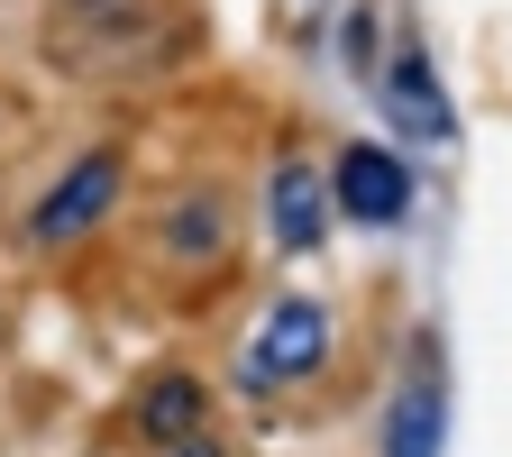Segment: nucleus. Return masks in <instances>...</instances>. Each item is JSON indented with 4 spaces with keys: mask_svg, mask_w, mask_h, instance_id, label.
Wrapping results in <instances>:
<instances>
[{
    "mask_svg": "<svg viewBox=\"0 0 512 457\" xmlns=\"http://www.w3.org/2000/svg\"><path fill=\"white\" fill-rule=\"evenodd\" d=\"M330 348H339V311L320 302V293H275L266 311H256V330L238 339V366H229V384L247 403H275V394H302V384L330 366Z\"/></svg>",
    "mask_w": 512,
    "mask_h": 457,
    "instance_id": "obj_1",
    "label": "nucleus"
},
{
    "mask_svg": "<svg viewBox=\"0 0 512 457\" xmlns=\"http://www.w3.org/2000/svg\"><path fill=\"white\" fill-rule=\"evenodd\" d=\"M119 202H128V147H83V156L28 202L19 247H28V256H74L83 238H101V229L119 220Z\"/></svg>",
    "mask_w": 512,
    "mask_h": 457,
    "instance_id": "obj_2",
    "label": "nucleus"
},
{
    "mask_svg": "<svg viewBox=\"0 0 512 457\" xmlns=\"http://www.w3.org/2000/svg\"><path fill=\"white\" fill-rule=\"evenodd\" d=\"M421 202V183H412V156L403 147H384V138H348L330 156V211L348 229H403Z\"/></svg>",
    "mask_w": 512,
    "mask_h": 457,
    "instance_id": "obj_3",
    "label": "nucleus"
},
{
    "mask_svg": "<svg viewBox=\"0 0 512 457\" xmlns=\"http://www.w3.org/2000/svg\"><path fill=\"white\" fill-rule=\"evenodd\" d=\"M375 101H384V119H394L403 147H448L458 138V101L439 92V64H430L421 37H394V55L375 64Z\"/></svg>",
    "mask_w": 512,
    "mask_h": 457,
    "instance_id": "obj_4",
    "label": "nucleus"
},
{
    "mask_svg": "<svg viewBox=\"0 0 512 457\" xmlns=\"http://www.w3.org/2000/svg\"><path fill=\"white\" fill-rule=\"evenodd\" d=\"M330 165H311V156H275L266 174V238L284 256H320L330 247Z\"/></svg>",
    "mask_w": 512,
    "mask_h": 457,
    "instance_id": "obj_5",
    "label": "nucleus"
},
{
    "mask_svg": "<svg viewBox=\"0 0 512 457\" xmlns=\"http://www.w3.org/2000/svg\"><path fill=\"white\" fill-rule=\"evenodd\" d=\"M211 430V384L192 375V366H156L138 394H128V439H138L147 457L156 448H183V439H202Z\"/></svg>",
    "mask_w": 512,
    "mask_h": 457,
    "instance_id": "obj_6",
    "label": "nucleus"
},
{
    "mask_svg": "<svg viewBox=\"0 0 512 457\" xmlns=\"http://www.w3.org/2000/svg\"><path fill=\"white\" fill-rule=\"evenodd\" d=\"M439 448H448V375H439V348L421 339L412 375L384 403V448L375 457H439Z\"/></svg>",
    "mask_w": 512,
    "mask_h": 457,
    "instance_id": "obj_7",
    "label": "nucleus"
},
{
    "mask_svg": "<svg viewBox=\"0 0 512 457\" xmlns=\"http://www.w3.org/2000/svg\"><path fill=\"white\" fill-rule=\"evenodd\" d=\"M156 256L183 266V275L220 266V256H229V202H220V192H174V202L156 211Z\"/></svg>",
    "mask_w": 512,
    "mask_h": 457,
    "instance_id": "obj_8",
    "label": "nucleus"
},
{
    "mask_svg": "<svg viewBox=\"0 0 512 457\" xmlns=\"http://www.w3.org/2000/svg\"><path fill=\"white\" fill-rule=\"evenodd\" d=\"M339 55H348V74L375 83V10H348V19H339Z\"/></svg>",
    "mask_w": 512,
    "mask_h": 457,
    "instance_id": "obj_9",
    "label": "nucleus"
},
{
    "mask_svg": "<svg viewBox=\"0 0 512 457\" xmlns=\"http://www.w3.org/2000/svg\"><path fill=\"white\" fill-rule=\"evenodd\" d=\"M156 457H229V448H220V439L202 430V439H183V448H156Z\"/></svg>",
    "mask_w": 512,
    "mask_h": 457,
    "instance_id": "obj_10",
    "label": "nucleus"
}]
</instances>
